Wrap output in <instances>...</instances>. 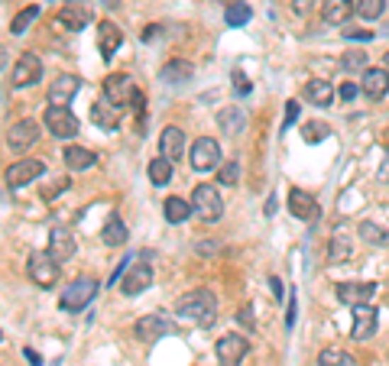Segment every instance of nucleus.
Wrapping results in <instances>:
<instances>
[{
    "label": "nucleus",
    "mask_w": 389,
    "mask_h": 366,
    "mask_svg": "<svg viewBox=\"0 0 389 366\" xmlns=\"http://www.w3.org/2000/svg\"><path fill=\"white\" fill-rule=\"evenodd\" d=\"M176 314L195 328H211L214 318H218V298L211 295L208 289H195V292H185L179 298Z\"/></svg>",
    "instance_id": "nucleus-1"
},
{
    "label": "nucleus",
    "mask_w": 389,
    "mask_h": 366,
    "mask_svg": "<svg viewBox=\"0 0 389 366\" xmlns=\"http://www.w3.org/2000/svg\"><path fill=\"white\" fill-rule=\"evenodd\" d=\"M104 98L111 101V104L117 107V110H123V107H146V98L140 94V88H137V81L130 75H107L104 78Z\"/></svg>",
    "instance_id": "nucleus-2"
},
{
    "label": "nucleus",
    "mask_w": 389,
    "mask_h": 366,
    "mask_svg": "<svg viewBox=\"0 0 389 366\" xmlns=\"http://www.w3.org/2000/svg\"><path fill=\"white\" fill-rule=\"evenodd\" d=\"M94 295H98V282H94L91 275H78L75 282L62 292L59 308H62V311H69V314H75V311H81L84 305H91Z\"/></svg>",
    "instance_id": "nucleus-3"
},
{
    "label": "nucleus",
    "mask_w": 389,
    "mask_h": 366,
    "mask_svg": "<svg viewBox=\"0 0 389 366\" xmlns=\"http://www.w3.org/2000/svg\"><path fill=\"white\" fill-rule=\"evenodd\" d=\"M191 211L198 214L201 221H208V224L221 221V214H224L221 191L214 188V185H198V188H195V195H191Z\"/></svg>",
    "instance_id": "nucleus-4"
},
{
    "label": "nucleus",
    "mask_w": 389,
    "mask_h": 366,
    "mask_svg": "<svg viewBox=\"0 0 389 366\" xmlns=\"http://www.w3.org/2000/svg\"><path fill=\"white\" fill-rule=\"evenodd\" d=\"M188 166L195 172H211V168L221 166V146H218V139H211V137L195 139L188 149Z\"/></svg>",
    "instance_id": "nucleus-5"
},
{
    "label": "nucleus",
    "mask_w": 389,
    "mask_h": 366,
    "mask_svg": "<svg viewBox=\"0 0 389 366\" xmlns=\"http://www.w3.org/2000/svg\"><path fill=\"white\" fill-rule=\"evenodd\" d=\"M133 334H137V341H143V343H156V341H162L166 334H176V324L166 318V314H143V318L133 324Z\"/></svg>",
    "instance_id": "nucleus-6"
},
{
    "label": "nucleus",
    "mask_w": 389,
    "mask_h": 366,
    "mask_svg": "<svg viewBox=\"0 0 389 366\" xmlns=\"http://www.w3.org/2000/svg\"><path fill=\"white\" fill-rule=\"evenodd\" d=\"M26 273L39 289H52L59 282V263L49 256V253H33L30 263H26Z\"/></svg>",
    "instance_id": "nucleus-7"
},
{
    "label": "nucleus",
    "mask_w": 389,
    "mask_h": 366,
    "mask_svg": "<svg viewBox=\"0 0 389 366\" xmlns=\"http://www.w3.org/2000/svg\"><path fill=\"white\" fill-rule=\"evenodd\" d=\"M43 172H46V162L43 159H16L13 166L4 172V182H7V188H23V185L36 182Z\"/></svg>",
    "instance_id": "nucleus-8"
},
{
    "label": "nucleus",
    "mask_w": 389,
    "mask_h": 366,
    "mask_svg": "<svg viewBox=\"0 0 389 366\" xmlns=\"http://www.w3.org/2000/svg\"><path fill=\"white\" fill-rule=\"evenodd\" d=\"M43 120H46V130L52 133V137H59V139L78 137V117L72 114L69 107H49Z\"/></svg>",
    "instance_id": "nucleus-9"
},
{
    "label": "nucleus",
    "mask_w": 389,
    "mask_h": 366,
    "mask_svg": "<svg viewBox=\"0 0 389 366\" xmlns=\"http://www.w3.org/2000/svg\"><path fill=\"white\" fill-rule=\"evenodd\" d=\"M153 285V266L150 263H130V269L123 273V279H120V292L127 298H133V295H140V292H146Z\"/></svg>",
    "instance_id": "nucleus-10"
},
{
    "label": "nucleus",
    "mask_w": 389,
    "mask_h": 366,
    "mask_svg": "<svg viewBox=\"0 0 389 366\" xmlns=\"http://www.w3.org/2000/svg\"><path fill=\"white\" fill-rule=\"evenodd\" d=\"M36 139H39V123L30 120V117H26V120H16L7 130V146L13 153H26Z\"/></svg>",
    "instance_id": "nucleus-11"
},
{
    "label": "nucleus",
    "mask_w": 389,
    "mask_h": 366,
    "mask_svg": "<svg viewBox=\"0 0 389 366\" xmlns=\"http://www.w3.org/2000/svg\"><path fill=\"white\" fill-rule=\"evenodd\" d=\"M39 78H43V62H39V55L23 52L13 62V88H30Z\"/></svg>",
    "instance_id": "nucleus-12"
},
{
    "label": "nucleus",
    "mask_w": 389,
    "mask_h": 366,
    "mask_svg": "<svg viewBox=\"0 0 389 366\" xmlns=\"http://www.w3.org/2000/svg\"><path fill=\"white\" fill-rule=\"evenodd\" d=\"M78 88H81V78L59 75L52 84H49V104H52V107H69L72 101H75Z\"/></svg>",
    "instance_id": "nucleus-13"
},
{
    "label": "nucleus",
    "mask_w": 389,
    "mask_h": 366,
    "mask_svg": "<svg viewBox=\"0 0 389 366\" xmlns=\"http://www.w3.org/2000/svg\"><path fill=\"white\" fill-rule=\"evenodd\" d=\"M376 295V282H341L337 285V298H341L344 305H370Z\"/></svg>",
    "instance_id": "nucleus-14"
},
{
    "label": "nucleus",
    "mask_w": 389,
    "mask_h": 366,
    "mask_svg": "<svg viewBox=\"0 0 389 366\" xmlns=\"http://www.w3.org/2000/svg\"><path fill=\"white\" fill-rule=\"evenodd\" d=\"M46 253L52 256L55 263H69L72 256H75V236H72V230L69 227H52Z\"/></svg>",
    "instance_id": "nucleus-15"
},
{
    "label": "nucleus",
    "mask_w": 389,
    "mask_h": 366,
    "mask_svg": "<svg viewBox=\"0 0 389 366\" xmlns=\"http://www.w3.org/2000/svg\"><path fill=\"white\" fill-rule=\"evenodd\" d=\"M247 350H250V343H247L240 334H227V337L218 341V360H221V366H240V360L247 357Z\"/></svg>",
    "instance_id": "nucleus-16"
},
{
    "label": "nucleus",
    "mask_w": 389,
    "mask_h": 366,
    "mask_svg": "<svg viewBox=\"0 0 389 366\" xmlns=\"http://www.w3.org/2000/svg\"><path fill=\"white\" fill-rule=\"evenodd\" d=\"M123 46V30L111 20H101L98 23V52L101 59H114V52Z\"/></svg>",
    "instance_id": "nucleus-17"
},
{
    "label": "nucleus",
    "mask_w": 389,
    "mask_h": 366,
    "mask_svg": "<svg viewBox=\"0 0 389 366\" xmlns=\"http://www.w3.org/2000/svg\"><path fill=\"white\" fill-rule=\"evenodd\" d=\"M360 91L370 101H380L389 94V72L386 69H366L363 78H360Z\"/></svg>",
    "instance_id": "nucleus-18"
},
{
    "label": "nucleus",
    "mask_w": 389,
    "mask_h": 366,
    "mask_svg": "<svg viewBox=\"0 0 389 366\" xmlns=\"http://www.w3.org/2000/svg\"><path fill=\"white\" fill-rule=\"evenodd\" d=\"M376 334V308L373 305H357L354 308V324H351V337L354 341H366Z\"/></svg>",
    "instance_id": "nucleus-19"
},
{
    "label": "nucleus",
    "mask_w": 389,
    "mask_h": 366,
    "mask_svg": "<svg viewBox=\"0 0 389 366\" xmlns=\"http://www.w3.org/2000/svg\"><path fill=\"white\" fill-rule=\"evenodd\" d=\"M191 75H195V65H191V62H185V59H172V62H166V65L159 69V81L162 84H172V88L191 81Z\"/></svg>",
    "instance_id": "nucleus-20"
},
{
    "label": "nucleus",
    "mask_w": 389,
    "mask_h": 366,
    "mask_svg": "<svg viewBox=\"0 0 389 366\" xmlns=\"http://www.w3.org/2000/svg\"><path fill=\"white\" fill-rule=\"evenodd\" d=\"M182 153H185V133L179 127H166L159 137V156L169 162H176V159H182Z\"/></svg>",
    "instance_id": "nucleus-21"
},
{
    "label": "nucleus",
    "mask_w": 389,
    "mask_h": 366,
    "mask_svg": "<svg viewBox=\"0 0 389 366\" xmlns=\"http://www.w3.org/2000/svg\"><path fill=\"white\" fill-rule=\"evenodd\" d=\"M289 211L295 214L298 221H315V217H318V201H315L308 191L292 188L289 191Z\"/></svg>",
    "instance_id": "nucleus-22"
},
{
    "label": "nucleus",
    "mask_w": 389,
    "mask_h": 366,
    "mask_svg": "<svg viewBox=\"0 0 389 366\" xmlns=\"http://www.w3.org/2000/svg\"><path fill=\"white\" fill-rule=\"evenodd\" d=\"M91 123H94V127H101V130H117V123H120V110H117L107 98H101V101H94V104H91Z\"/></svg>",
    "instance_id": "nucleus-23"
},
{
    "label": "nucleus",
    "mask_w": 389,
    "mask_h": 366,
    "mask_svg": "<svg viewBox=\"0 0 389 366\" xmlns=\"http://www.w3.org/2000/svg\"><path fill=\"white\" fill-rule=\"evenodd\" d=\"M351 253H354V240H351V234H347L344 227H337V230H334V236H331V244H328V260L334 263V266H341V263L351 260Z\"/></svg>",
    "instance_id": "nucleus-24"
},
{
    "label": "nucleus",
    "mask_w": 389,
    "mask_h": 366,
    "mask_svg": "<svg viewBox=\"0 0 389 366\" xmlns=\"http://www.w3.org/2000/svg\"><path fill=\"white\" fill-rule=\"evenodd\" d=\"M55 26H59V30H69V33H81L84 26H88V10L65 4V7L59 10V16H55Z\"/></svg>",
    "instance_id": "nucleus-25"
},
{
    "label": "nucleus",
    "mask_w": 389,
    "mask_h": 366,
    "mask_svg": "<svg viewBox=\"0 0 389 366\" xmlns=\"http://www.w3.org/2000/svg\"><path fill=\"white\" fill-rule=\"evenodd\" d=\"M62 162H65V168H72V172H84V168H91L94 162H98V156H94L91 149H84V146H65Z\"/></svg>",
    "instance_id": "nucleus-26"
},
{
    "label": "nucleus",
    "mask_w": 389,
    "mask_h": 366,
    "mask_svg": "<svg viewBox=\"0 0 389 366\" xmlns=\"http://www.w3.org/2000/svg\"><path fill=\"white\" fill-rule=\"evenodd\" d=\"M305 101H312L315 107H331L334 101V84L325 81V78H312L305 84Z\"/></svg>",
    "instance_id": "nucleus-27"
},
{
    "label": "nucleus",
    "mask_w": 389,
    "mask_h": 366,
    "mask_svg": "<svg viewBox=\"0 0 389 366\" xmlns=\"http://www.w3.org/2000/svg\"><path fill=\"white\" fill-rule=\"evenodd\" d=\"M351 10H354L351 0H325V4H321V16H325V23H331V26L347 23V20H351Z\"/></svg>",
    "instance_id": "nucleus-28"
},
{
    "label": "nucleus",
    "mask_w": 389,
    "mask_h": 366,
    "mask_svg": "<svg viewBox=\"0 0 389 366\" xmlns=\"http://www.w3.org/2000/svg\"><path fill=\"white\" fill-rule=\"evenodd\" d=\"M127 236H130L127 224H123L117 214H111V217H107V224L101 227V240H104L107 246H123V244H127Z\"/></svg>",
    "instance_id": "nucleus-29"
},
{
    "label": "nucleus",
    "mask_w": 389,
    "mask_h": 366,
    "mask_svg": "<svg viewBox=\"0 0 389 366\" xmlns=\"http://www.w3.org/2000/svg\"><path fill=\"white\" fill-rule=\"evenodd\" d=\"M244 110L240 107H221V114H218V127H221V133H227V137H237V133L244 130Z\"/></svg>",
    "instance_id": "nucleus-30"
},
{
    "label": "nucleus",
    "mask_w": 389,
    "mask_h": 366,
    "mask_svg": "<svg viewBox=\"0 0 389 366\" xmlns=\"http://www.w3.org/2000/svg\"><path fill=\"white\" fill-rule=\"evenodd\" d=\"M162 214H166L169 224H182V221H188L191 217V201L172 195V198H166V205H162Z\"/></svg>",
    "instance_id": "nucleus-31"
},
{
    "label": "nucleus",
    "mask_w": 389,
    "mask_h": 366,
    "mask_svg": "<svg viewBox=\"0 0 389 366\" xmlns=\"http://www.w3.org/2000/svg\"><path fill=\"white\" fill-rule=\"evenodd\" d=\"M146 172H150V182H153L156 188H162V185L172 182V172H176V168H172V162H169V159H162V156H159V159L150 162Z\"/></svg>",
    "instance_id": "nucleus-32"
},
{
    "label": "nucleus",
    "mask_w": 389,
    "mask_h": 366,
    "mask_svg": "<svg viewBox=\"0 0 389 366\" xmlns=\"http://www.w3.org/2000/svg\"><path fill=\"white\" fill-rule=\"evenodd\" d=\"M36 20H39V4H30L26 10H20V13L13 16V23H10V33H13V36H23V33L30 30V26L36 23Z\"/></svg>",
    "instance_id": "nucleus-33"
},
{
    "label": "nucleus",
    "mask_w": 389,
    "mask_h": 366,
    "mask_svg": "<svg viewBox=\"0 0 389 366\" xmlns=\"http://www.w3.org/2000/svg\"><path fill=\"white\" fill-rule=\"evenodd\" d=\"M250 16H253L250 4L237 0V4H230V7L224 10V23H227V26H247V23H250Z\"/></svg>",
    "instance_id": "nucleus-34"
},
{
    "label": "nucleus",
    "mask_w": 389,
    "mask_h": 366,
    "mask_svg": "<svg viewBox=\"0 0 389 366\" xmlns=\"http://www.w3.org/2000/svg\"><path fill=\"white\" fill-rule=\"evenodd\" d=\"M318 366H354V357L341 347H325L318 353Z\"/></svg>",
    "instance_id": "nucleus-35"
},
{
    "label": "nucleus",
    "mask_w": 389,
    "mask_h": 366,
    "mask_svg": "<svg viewBox=\"0 0 389 366\" xmlns=\"http://www.w3.org/2000/svg\"><path fill=\"white\" fill-rule=\"evenodd\" d=\"M360 236H363L366 244H373V246H389V230L386 227H376L373 221L360 224Z\"/></svg>",
    "instance_id": "nucleus-36"
},
{
    "label": "nucleus",
    "mask_w": 389,
    "mask_h": 366,
    "mask_svg": "<svg viewBox=\"0 0 389 366\" xmlns=\"http://www.w3.org/2000/svg\"><path fill=\"white\" fill-rule=\"evenodd\" d=\"M383 10H386V0H354V13L360 20H376L383 16Z\"/></svg>",
    "instance_id": "nucleus-37"
},
{
    "label": "nucleus",
    "mask_w": 389,
    "mask_h": 366,
    "mask_svg": "<svg viewBox=\"0 0 389 366\" xmlns=\"http://www.w3.org/2000/svg\"><path fill=\"white\" fill-rule=\"evenodd\" d=\"M218 182L221 185H240V162L227 159L224 166H218Z\"/></svg>",
    "instance_id": "nucleus-38"
},
{
    "label": "nucleus",
    "mask_w": 389,
    "mask_h": 366,
    "mask_svg": "<svg viewBox=\"0 0 389 366\" xmlns=\"http://www.w3.org/2000/svg\"><path fill=\"white\" fill-rule=\"evenodd\" d=\"M341 69H344V72H366V52H360V49H351V52L341 59Z\"/></svg>",
    "instance_id": "nucleus-39"
},
{
    "label": "nucleus",
    "mask_w": 389,
    "mask_h": 366,
    "mask_svg": "<svg viewBox=\"0 0 389 366\" xmlns=\"http://www.w3.org/2000/svg\"><path fill=\"white\" fill-rule=\"evenodd\" d=\"M234 94H240V98H244V94H250L253 91V81L250 78H247V72L244 69H234Z\"/></svg>",
    "instance_id": "nucleus-40"
},
{
    "label": "nucleus",
    "mask_w": 389,
    "mask_h": 366,
    "mask_svg": "<svg viewBox=\"0 0 389 366\" xmlns=\"http://www.w3.org/2000/svg\"><path fill=\"white\" fill-rule=\"evenodd\" d=\"M69 178H65V176H59V178H52V182H49L46 185V188H43V198H46V201H52L55 198V195H62V191H65V188H69Z\"/></svg>",
    "instance_id": "nucleus-41"
},
{
    "label": "nucleus",
    "mask_w": 389,
    "mask_h": 366,
    "mask_svg": "<svg viewBox=\"0 0 389 366\" xmlns=\"http://www.w3.org/2000/svg\"><path fill=\"white\" fill-rule=\"evenodd\" d=\"M328 127H325V123H318V120H315V123H305V139H308V143H321V139H325V137H328Z\"/></svg>",
    "instance_id": "nucleus-42"
},
{
    "label": "nucleus",
    "mask_w": 389,
    "mask_h": 366,
    "mask_svg": "<svg viewBox=\"0 0 389 366\" xmlns=\"http://www.w3.org/2000/svg\"><path fill=\"white\" fill-rule=\"evenodd\" d=\"M357 91H360V84H357V81H344V84H341V91H337V94H341V101H347V104H351V101L357 98Z\"/></svg>",
    "instance_id": "nucleus-43"
},
{
    "label": "nucleus",
    "mask_w": 389,
    "mask_h": 366,
    "mask_svg": "<svg viewBox=\"0 0 389 366\" xmlns=\"http://www.w3.org/2000/svg\"><path fill=\"white\" fill-rule=\"evenodd\" d=\"M298 120V101H289V104H286V120H283V130H289L292 123Z\"/></svg>",
    "instance_id": "nucleus-44"
},
{
    "label": "nucleus",
    "mask_w": 389,
    "mask_h": 366,
    "mask_svg": "<svg viewBox=\"0 0 389 366\" xmlns=\"http://www.w3.org/2000/svg\"><path fill=\"white\" fill-rule=\"evenodd\" d=\"M315 4H318V0H292V10H295L298 16H305L315 10Z\"/></svg>",
    "instance_id": "nucleus-45"
},
{
    "label": "nucleus",
    "mask_w": 389,
    "mask_h": 366,
    "mask_svg": "<svg viewBox=\"0 0 389 366\" xmlns=\"http://www.w3.org/2000/svg\"><path fill=\"white\" fill-rule=\"evenodd\" d=\"M295 311H298V298L289 295V311H286V328H292L295 324Z\"/></svg>",
    "instance_id": "nucleus-46"
},
{
    "label": "nucleus",
    "mask_w": 389,
    "mask_h": 366,
    "mask_svg": "<svg viewBox=\"0 0 389 366\" xmlns=\"http://www.w3.org/2000/svg\"><path fill=\"white\" fill-rule=\"evenodd\" d=\"M344 39H360V42H366V39H373V33L370 30H344Z\"/></svg>",
    "instance_id": "nucleus-47"
},
{
    "label": "nucleus",
    "mask_w": 389,
    "mask_h": 366,
    "mask_svg": "<svg viewBox=\"0 0 389 366\" xmlns=\"http://www.w3.org/2000/svg\"><path fill=\"white\" fill-rule=\"evenodd\" d=\"M159 33H162V26H146L143 33H140V36H143V42H153V39H159Z\"/></svg>",
    "instance_id": "nucleus-48"
},
{
    "label": "nucleus",
    "mask_w": 389,
    "mask_h": 366,
    "mask_svg": "<svg viewBox=\"0 0 389 366\" xmlns=\"http://www.w3.org/2000/svg\"><path fill=\"white\" fill-rule=\"evenodd\" d=\"M23 357H26V360H30V363H33V366H43V357H39V353H36V350H33V347H26V350H23Z\"/></svg>",
    "instance_id": "nucleus-49"
},
{
    "label": "nucleus",
    "mask_w": 389,
    "mask_h": 366,
    "mask_svg": "<svg viewBox=\"0 0 389 366\" xmlns=\"http://www.w3.org/2000/svg\"><path fill=\"white\" fill-rule=\"evenodd\" d=\"M269 289H273V298H283V282H279V279H269Z\"/></svg>",
    "instance_id": "nucleus-50"
},
{
    "label": "nucleus",
    "mask_w": 389,
    "mask_h": 366,
    "mask_svg": "<svg viewBox=\"0 0 389 366\" xmlns=\"http://www.w3.org/2000/svg\"><path fill=\"white\" fill-rule=\"evenodd\" d=\"M237 321H240V324H250V308H240V311H237Z\"/></svg>",
    "instance_id": "nucleus-51"
},
{
    "label": "nucleus",
    "mask_w": 389,
    "mask_h": 366,
    "mask_svg": "<svg viewBox=\"0 0 389 366\" xmlns=\"http://www.w3.org/2000/svg\"><path fill=\"white\" fill-rule=\"evenodd\" d=\"M101 7H107V10H114V7H120V0H98Z\"/></svg>",
    "instance_id": "nucleus-52"
},
{
    "label": "nucleus",
    "mask_w": 389,
    "mask_h": 366,
    "mask_svg": "<svg viewBox=\"0 0 389 366\" xmlns=\"http://www.w3.org/2000/svg\"><path fill=\"white\" fill-rule=\"evenodd\" d=\"M4 65H7V55H4V52H0V69H4Z\"/></svg>",
    "instance_id": "nucleus-53"
},
{
    "label": "nucleus",
    "mask_w": 389,
    "mask_h": 366,
    "mask_svg": "<svg viewBox=\"0 0 389 366\" xmlns=\"http://www.w3.org/2000/svg\"><path fill=\"white\" fill-rule=\"evenodd\" d=\"M386 65H389V52H386Z\"/></svg>",
    "instance_id": "nucleus-54"
}]
</instances>
